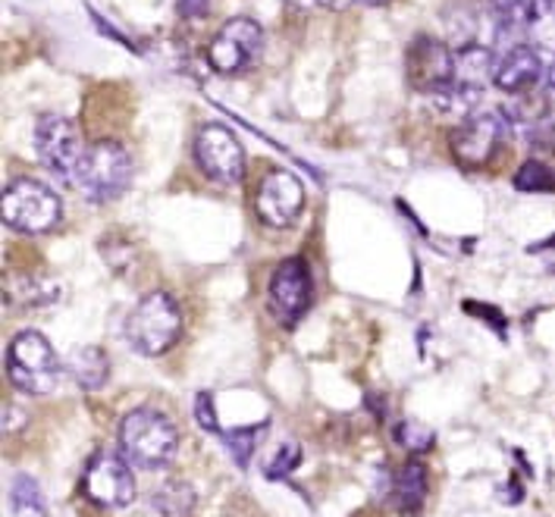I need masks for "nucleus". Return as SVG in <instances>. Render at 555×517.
I'll return each instance as SVG.
<instances>
[{"mask_svg": "<svg viewBox=\"0 0 555 517\" xmlns=\"http://www.w3.org/2000/svg\"><path fill=\"white\" fill-rule=\"evenodd\" d=\"M546 86H550V91H555V54H553V63L546 66Z\"/></svg>", "mask_w": 555, "mask_h": 517, "instance_id": "7c9ffc66", "label": "nucleus"}, {"mask_svg": "<svg viewBox=\"0 0 555 517\" xmlns=\"http://www.w3.org/2000/svg\"><path fill=\"white\" fill-rule=\"evenodd\" d=\"M354 3H364V7H386L389 0H354Z\"/></svg>", "mask_w": 555, "mask_h": 517, "instance_id": "2f4dec72", "label": "nucleus"}, {"mask_svg": "<svg viewBox=\"0 0 555 517\" xmlns=\"http://www.w3.org/2000/svg\"><path fill=\"white\" fill-rule=\"evenodd\" d=\"M286 3H293V7H301V10H333V13H339V10H346L351 7L354 0H286Z\"/></svg>", "mask_w": 555, "mask_h": 517, "instance_id": "c85d7f7f", "label": "nucleus"}, {"mask_svg": "<svg viewBox=\"0 0 555 517\" xmlns=\"http://www.w3.org/2000/svg\"><path fill=\"white\" fill-rule=\"evenodd\" d=\"M530 35L537 48H553L555 51V0H533V20Z\"/></svg>", "mask_w": 555, "mask_h": 517, "instance_id": "393cba45", "label": "nucleus"}, {"mask_svg": "<svg viewBox=\"0 0 555 517\" xmlns=\"http://www.w3.org/2000/svg\"><path fill=\"white\" fill-rule=\"evenodd\" d=\"M10 508L13 517H48V499L29 474H20L10 483Z\"/></svg>", "mask_w": 555, "mask_h": 517, "instance_id": "6ab92c4d", "label": "nucleus"}, {"mask_svg": "<svg viewBox=\"0 0 555 517\" xmlns=\"http://www.w3.org/2000/svg\"><path fill=\"white\" fill-rule=\"evenodd\" d=\"M405 73H409L411 88L430 94L446 82H452V73H455V51H449L439 38L430 35H421L409 44V54H405Z\"/></svg>", "mask_w": 555, "mask_h": 517, "instance_id": "f8f14e48", "label": "nucleus"}, {"mask_svg": "<svg viewBox=\"0 0 555 517\" xmlns=\"http://www.w3.org/2000/svg\"><path fill=\"white\" fill-rule=\"evenodd\" d=\"M499 139H502V119L496 114L470 116L452 132L449 147H452V157L465 170H477V167H483L493 157V151L499 147Z\"/></svg>", "mask_w": 555, "mask_h": 517, "instance_id": "ddd939ff", "label": "nucleus"}, {"mask_svg": "<svg viewBox=\"0 0 555 517\" xmlns=\"http://www.w3.org/2000/svg\"><path fill=\"white\" fill-rule=\"evenodd\" d=\"M493 20L499 31L512 35V31H527L533 20V0H490Z\"/></svg>", "mask_w": 555, "mask_h": 517, "instance_id": "412c9836", "label": "nucleus"}, {"mask_svg": "<svg viewBox=\"0 0 555 517\" xmlns=\"http://www.w3.org/2000/svg\"><path fill=\"white\" fill-rule=\"evenodd\" d=\"M515 189L518 192H555V172L553 167H546L543 160H527L521 164V170L515 172Z\"/></svg>", "mask_w": 555, "mask_h": 517, "instance_id": "5701e85b", "label": "nucleus"}, {"mask_svg": "<svg viewBox=\"0 0 555 517\" xmlns=\"http://www.w3.org/2000/svg\"><path fill=\"white\" fill-rule=\"evenodd\" d=\"M195 417H198V424H202V430H210L220 436V424H217V411H214V399L202 392L198 399H195Z\"/></svg>", "mask_w": 555, "mask_h": 517, "instance_id": "cd10ccee", "label": "nucleus"}, {"mask_svg": "<svg viewBox=\"0 0 555 517\" xmlns=\"http://www.w3.org/2000/svg\"><path fill=\"white\" fill-rule=\"evenodd\" d=\"M66 374L76 379L79 389L86 392H94L107 383L111 376V361L104 354V348L98 345H86V348H76L69 358H66Z\"/></svg>", "mask_w": 555, "mask_h": 517, "instance_id": "f3484780", "label": "nucleus"}, {"mask_svg": "<svg viewBox=\"0 0 555 517\" xmlns=\"http://www.w3.org/2000/svg\"><path fill=\"white\" fill-rule=\"evenodd\" d=\"M540 79H546V63L537 44H512L502 57H496V73L493 82L505 94H527L533 91Z\"/></svg>", "mask_w": 555, "mask_h": 517, "instance_id": "4468645a", "label": "nucleus"}, {"mask_svg": "<svg viewBox=\"0 0 555 517\" xmlns=\"http://www.w3.org/2000/svg\"><path fill=\"white\" fill-rule=\"evenodd\" d=\"M305 207V189L301 182L295 179L293 172H270L263 176V182L258 185V195H255V210L267 227L273 230H286L298 220Z\"/></svg>", "mask_w": 555, "mask_h": 517, "instance_id": "9b49d317", "label": "nucleus"}, {"mask_svg": "<svg viewBox=\"0 0 555 517\" xmlns=\"http://www.w3.org/2000/svg\"><path fill=\"white\" fill-rule=\"evenodd\" d=\"M82 492L98 508H107V512L129 508L135 502L132 464L126 461V455H117V452H98L88 461L86 474H82Z\"/></svg>", "mask_w": 555, "mask_h": 517, "instance_id": "6e6552de", "label": "nucleus"}, {"mask_svg": "<svg viewBox=\"0 0 555 517\" xmlns=\"http://www.w3.org/2000/svg\"><path fill=\"white\" fill-rule=\"evenodd\" d=\"M132 182V157L119 142L101 139L88 144L82 154V164L76 172V189L86 195L91 204H111L129 189Z\"/></svg>", "mask_w": 555, "mask_h": 517, "instance_id": "7ed1b4c3", "label": "nucleus"}, {"mask_svg": "<svg viewBox=\"0 0 555 517\" xmlns=\"http://www.w3.org/2000/svg\"><path fill=\"white\" fill-rule=\"evenodd\" d=\"M3 298H10L13 305H26V308H44L57 301L60 286L48 276H16L3 286Z\"/></svg>", "mask_w": 555, "mask_h": 517, "instance_id": "a211bd4d", "label": "nucleus"}, {"mask_svg": "<svg viewBox=\"0 0 555 517\" xmlns=\"http://www.w3.org/2000/svg\"><path fill=\"white\" fill-rule=\"evenodd\" d=\"M195 160L207 179L220 185H235L245 176V151L233 132L220 122H207L195 135Z\"/></svg>", "mask_w": 555, "mask_h": 517, "instance_id": "1a4fd4ad", "label": "nucleus"}, {"mask_svg": "<svg viewBox=\"0 0 555 517\" xmlns=\"http://www.w3.org/2000/svg\"><path fill=\"white\" fill-rule=\"evenodd\" d=\"M480 98H483V91H474V88L459 86V82H446L437 91H430L434 107H439L442 114L452 116H468L480 104Z\"/></svg>", "mask_w": 555, "mask_h": 517, "instance_id": "aec40b11", "label": "nucleus"}, {"mask_svg": "<svg viewBox=\"0 0 555 517\" xmlns=\"http://www.w3.org/2000/svg\"><path fill=\"white\" fill-rule=\"evenodd\" d=\"M63 220V204L60 198L38 179H13L3 189V223L16 232H41L57 230Z\"/></svg>", "mask_w": 555, "mask_h": 517, "instance_id": "39448f33", "label": "nucleus"}, {"mask_svg": "<svg viewBox=\"0 0 555 517\" xmlns=\"http://www.w3.org/2000/svg\"><path fill=\"white\" fill-rule=\"evenodd\" d=\"M427 489H430V470H427V464L417 458L405 461L399 470H396V477H389L386 480V495L402 508V512H421V505H424V499H427Z\"/></svg>", "mask_w": 555, "mask_h": 517, "instance_id": "2eb2a0df", "label": "nucleus"}, {"mask_svg": "<svg viewBox=\"0 0 555 517\" xmlns=\"http://www.w3.org/2000/svg\"><path fill=\"white\" fill-rule=\"evenodd\" d=\"M179 13L189 20H198L202 13H207V0H179Z\"/></svg>", "mask_w": 555, "mask_h": 517, "instance_id": "c756f323", "label": "nucleus"}, {"mask_svg": "<svg viewBox=\"0 0 555 517\" xmlns=\"http://www.w3.org/2000/svg\"><path fill=\"white\" fill-rule=\"evenodd\" d=\"M493 73H496V57H493L490 48H483V44H465V48L455 51L452 82L474 88V91H483L487 82L493 79Z\"/></svg>", "mask_w": 555, "mask_h": 517, "instance_id": "dca6fc26", "label": "nucleus"}, {"mask_svg": "<svg viewBox=\"0 0 555 517\" xmlns=\"http://www.w3.org/2000/svg\"><path fill=\"white\" fill-rule=\"evenodd\" d=\"M263 432H267V424L261 427H242V430L233 432H220L223 436V442L230 445V455L238 467H248V461L255 455V449H258V442L263 439Z\"/></svg>", "mask_w": 555, "mask_h": 517, "instance_id": "b1692460", "label": "nucleus"}, {"mask_svg": "<svg viewBox=\"0 0 555 517\" xmlns=\"http://www.w3.org/2000/svg\"><path fill=\"white\" fill-rule=\"evenodd\" d=\"M195 508V492L189 483H167L154 492V512L164 517H189Z\"/></svg>", "mask_w": 555, "mask_h": 517, "instance_id": "4be33fe9", "label": "nucleus"}, {"mask_svg": "<svg viewBox=\"0 0 555 517\" xmlns=\"http://www.w3.org/2000/svg\"><path fill=\"white\" fill-rule=\"evenodd\" d=\"M119 449L132 467L160 470L173 464L179 452V430L176 424L157 408H135L122 417L119 427Z\"/></svg>", "mask_w": 555, "mask_h": 517, "instance_id": "f257e3e1", "label": "nucleus"}, {"mask_svg": "<svg viewBox=\"0 0 555 517\" xmlns=\"http://www.w3.org/2000/svg\"><path fill=\"white\" fill-rule=\"evenodd\" d=\"M261 26L248 16H233L214 35V41L207 48V63L220 76H238V73H248L261 60Z\"/></svg>", "mask_w": 555, "mask_h": 517, "instance_id": "423d86ee", "label": "nucleus"}, {"mask_svg": "<svg viewBox=\"0 0 555 517\" xmlns=\"http://www.w3.org/2000/svg\"><path fill=\"white\" fill-rule=\"evenodd\" d=\"M179 336H182V311L173 295L167 292H147L132 308V314L126 316V339L145 358L167 354Z\"/></svg>", "mask_w": 555, "mask_h": 517, "instance_id": "f03ea898", "label": "nucleus"}, {"mask_svg": "<svg viewBox=\"0 0 555 517\" xmlns=\"http://www.w3.org/2000/svg\"><path fill=\"white\" fill-rule=\"evenodd\" d=\"M7 376L26 396H48L57 389L60 361L51 342L38 333L26 329L7 348Z\"/></svg>", "mask_w": 555, "mask_h": 517, "instance_id": "20e7f679", "label": "nucleus"}, {"mask_svg": "<svg viewBox=\"0 0 555 517\" xmlns=\"http://www.w3.org/2000/svg\"><path fill=\"white\" fill-rule=\"evenodd\" d=\"M298 461H301L298 445H295V442L283 445V449L276 452V458L267 464V477H270V480H283V477H289L295 467H298Z\"/></svg>", "mask_w": 555, "mask_h": 517, "instance_id": "bb28decb", "label": "nucleus"}, {"mask_svg": "<svg viewBox=\"0 0 555 517\" xmlns=\"http://www.w3.org/2000/svg\"><path fill=\"white\" fill-rule=\"evenodd\" d=\"M311 295H314V283H311V270L301 258L283 260L273 276H270V308L283 326H295L301 316L311 308Z\"/></svg>", "mask_w": 555, "mask_h": 517, "instance_id": "9d476101", "label": "nucleus"}, {"mask_svg": "<svg viewBox=\"0 0 555 517\" xmlns=\"http://www.w3.org/2000/svg\"><path fill=\"white\" fill-rule=\"evenodd\" d=\"M35 151L48 172H54L63 182H76V172L82 164V139L79 129L57 114H41L35 122Z\"/></svg>", "mask_w": 555, "mask_h": 517, "instance_id": "0eeeda50", "label": "nucleus"}, {"mask_svg": "<svg viewBox=\"0 0 555 517\" xmlns=\"http://www.w3.org/2000/svg\"><path fill=\"white\" fill-rule=\"evenodd\" d=\"M396 439H399V445H405L409 452H427L434 442H437V436L430 427H424V424H414V421H405V424H399L396 427Z\"/></svg>", "mask_w": 555, "mask_h": 517, "instance_id": "a878e982", "label": "nucleus"}]
</instances>
